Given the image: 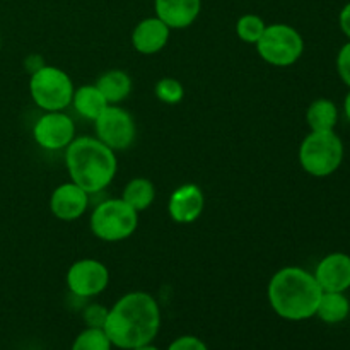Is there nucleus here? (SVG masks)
<instances>
[{"mask_svg": "<svg viewBox=\"0 0 350 350\" xmlns=\"http://www.w3.org/2000/svg\"><path fill=\"white\" fill-rule=\"evenodd\" d=\"M154 10L171 29H185L200 16L202 0H154Z\"/></svg>", "mask_w": 350, "mask_h": 350, "instance_id": "nucleus-15", "label": "nucleus"}, {"mask_svg": "<svg viewBox=\"0 0 350 350\" xmlns=\"http://www.w3.org/2000/svg\"><path fill=\"white\" fill-rule=\"evenodd\" d=\"M263 62L273 67H291L304 51V40L296 27L289 24H270L255 44Z\"/></svg>", "mask_w": 350, "mask_h": 350, "instance_id": "nucleus-7", "label": "nucleus"}, {"mask_svg": "<svg viewBox=\"0 0 350 350\" xmlns=\"http://www.w3.org/2000/svg\"><path fill=\"white\" fill-rule=\"evenodd\" d=\"M109 284V270L99 260L82 258L72 263L67 272V287L74 296L88 299L99 296Z\"/></svg>", "mask_w": 350, "mask_h": 350, "instance_id": "nucleus-9", "label": "nucleus"}, {"mask_svg": "<svg viewBox=\"0 0 350 350\" xmlns=\"http://www.w3.org/2000/svg\"><path fill=\"white\" fill-rule=\"evenodd\" d=\"M265 27L267 24L262 17L256 16V14H245L236 23V34L245 43L256 44L260 38H262Z\"/></svg>", "mask_w": 350, "mask_h": 350, "instance_id": "nucleus-21", "label": "nucleus"}, {"mask_svg": "<svg viewBox=\"0 0 350 350\" xmlns=\"http://www.w3.org/2000/svg\"><path fill=\"white\" fill-rule=\"evenodd\" d=\"M72 106H74L75 111H77L82 118L94 122V120L105 111L106 106H108V101H106L103 92L98 89V85L85 84L74 91V96H72Z\"/></svg>", "mask_w": 350, "mask_h": 350, "instance_id": "nucleus-16", "label": "nucleus"}, {"mask_svg": "<svg viewBox=\"0 0 350 350\" xmlns=\"http://www.w3.org/2000/svg\"><path fill=\"white\" fill-rule=\"evenodd\" d=\"M161 328V308L154 296L135 291L120 297L108 310L103 327L113 347L132 350L152 344Z\"/></svg>", "mask_w": 350, "mask_h": 350, "instance_id": "nucleus-1", "label": "nucleus"}, {"mask_svg": "<svg viewBox=\"0 0 350 350\" xmlns=\"http://www.w3.org/2000/svg\"><path fill=\"white\" fill-rule=\"evenodd\" d=\"M171 27L157 16L140 21L132 33V44L140 55H156L167 44Z\"/></svg>", "mask_w": 350, "mask_h": 350, "instance_id": "nucleus-14", "label": "nucleus"}, {"mask_svg": "<svg viewBox=\"0 0 350 350\" xmlns=\"http://www.w3.org/2000/svg\"><path fill=\"white\" fill-rule=\"evenodd\" d=\"M344 111H345V116H347V120L350 122V91L347 92V96H345L344 99Z\"/></svg>", "mask_w": 350, "mask_h": 350, "instance_id": "nucleus-28", "label": "nucleus"}, {"mask_svg": "<svg viewBox=\"0 0 350 350\" xmlns=\"http://www.w3.org/2000/svg\"><path fill=\"white\" fill-rule=\"evenodd\" d=\"M306 123L311 132H330L338 123V108L330 99H314L306 109Z\"/></svg>", "mask_w": 350, "mask_h": 350, "instance_id": "nucleus-18", "label": "nucleus"}, {"mask_svg": "<svg viewBox=\"0 0 350 350\" xmlns=\"http://www.w3.org/2000/svg\"><path fill=\"white\" fill-rule=\"evenodd\" d=\"M122 198L137 212H142L156 200V187L147 178H133L123 188Z\"/></svg>", "mask_w": 350, "mask_h": 350, "instance_id": "nucleus-20", "label": "nucleus"}, {"mask_svg": "<svg viewBox=\"0 0 350 350\" xmlns=\"http://www.w3.org/2000/svg\"><path fill=\"white\" fill-rule=\"evenodd\" d=\"M108 105H120L132 92V79L123 70H108L96 82Z\"/></svg>", "mask_w": 350, "mask_h": 350, "instance_id": "nucleus-17", "label": "nucleus"}, {"mask_svg": "<svg viewBox=\"0 0 350 350\" xmlns=\"http://www.w3.org/2000/svg\"><path fill=\"white\" fill-rule=\"evenodd\" d=\"M33 137L44 150L67 149L75 139V123L64 111H44L34 123Z\"/></svg>", "mask_w": 350, "mask_h": 350, "instance_id": "nucleus-10", "label": "nucleus"}, {"mask_svg": "<svg viewBox=\"0 0 350 350\" xmlns=\"http://www.w3.org/2000/svg\"><path fill=\"white\" fill-rule=\"evenodd\" d=\"M113 344L103 328H85L75 337L70 350H111Z\"/></svg>", "mask_w": 350, "mask_h": 350, "instance_id": "nucleus-22", "label": "nucleus"}, {"mask_svg": "<svg viewBox=\"0 0 350 350\" xmlns=\"http://www.w3.org/2000/svg\"><path fill=\"white\" fill-rule=\"evenodd\" d=\"M74 91L70 75L55 65H43L31 74L29 94L43 111H64L72 105Z\"/></svg>", "mask_w": 350, "mask_h": 350, "instance_id": "nucleus-5", "label": "nucleus"}, {"mask_svg": "<svg viewBox=\"0 0 350 350\" xmlns=\"http://www.w3.org/2000/svg\"><path fill=\"white\" fill-rule=\"evenodd\" d=\"M344 154V142L335 130L311 132L301 142L299 164L311 176L327 178L340 167Z\"/></svg>", "mask_w": 350, "mask_h": 350, "instance_id": "nucleus-4", "label": "nucleus"}, {"mask_svg": "<svg viewBox=\"0 0 350 350\" xmlns=\"http://www.w3.org/2000/svg\"><path fill=\"white\" fill-rule=\"evenodd\" d=\"M139 226V212L123 198H109L92 211L91 231L98 239L118 243L129 239Z\"/></svg>", "mask_w": 350, "mask_h": 350, "instance_id": "nucleus-6", "label": "nucleus"}, {"mask_svg": "<svg viewBox=\"0 0 350 350\" xmlns=\"http://www.w3.org/2000/svg\"><path fill=\"white\" fill-rule=\"evenodd\" d=\"M166 350H208L204 340H200L198 337L193 335H183V337H178L176 340H173L170 344V347Z\"/></svg>", "mask_w": 350, "mask_h": 350, "instance_id": "nucleus-26", "label": "nucleus"}, {"mask_svg": "<svg viewBox=\"0 0 350 350\" xmlns=\"http://www.w3.org/2000/svg\"><path fill=\"white\" fill-rule=\"evenodd\" d=\"M338 24H340L342 33L350 40V2L345 3L344 9L340 10V16H338Z\"/></svg>", "mask_w": 350, "mask_h": 350, "instance_id": "nucleus-27", "label": "nucleus"}, {"mask_svg": "<svg viewBox=\"0 0 350 350\" xmlns=\"http://www.w3.org/2000/svg\"><path fill=\"white\" fill-rule=\"evenodd\" d=\"M337 72L342 82L350 88V40L340 48L337 55Z\"/></svg>", "mask_w": 350, "mask_h": 350, "instance_id": "nucleus-25", "label": "nucleus"}, {"mask_svg": "<svg viewBox=\"0 0 350 350\" xmlns=\"http://www.w3.org/2000/svg\"><path fill=\"white\" fill-rule=\"evenodd\" d=\"M154 92H156V98L166 105H178L185 98L183 84L174 77H164L157 81Z\"/></svg>", "mask_w": 350, "mask_h": 350, "instance_id": "nucleus-23", "label": "nucleus"}, {"mask_svg": "<svg viewBox=\"0 0 350 350\" xmlns=\"http://www.w3.org/2000/svg\"><path fill=\"white\" fill-rule=\"evenodd\" d=\"M0 46H2V36H0Z\"/></svg>", "mask_w": 350, "mask_h": 350, "instance_id": "nucleus-30", "label": "nucleus"}, {"mask_svg": "<svg viewBox=\"0 0 350 350\" xmlns=\"http://www.w3.org/2000/svg\"><path fill=\"white\" fill-rule=\"evenodd\" d=\"M65 166L70 181L92 195L115 180L118 161L115 150L98 137H75L65 149Z\"/></svg>", "mask_w": 350, "mask_h": 350, "instance_id": "nucleus-3", "label": "nucleus"}, {"mask_svg": "<svg viewBox=\"0 0 350 350\" xmlns=\"http://www.w3.org/2000/svg\"><path fill=\"white\" fill-rule=\"evenodd\" d=\"M106 317H108V308L101 306V304H89L84 310V323L88 328H103L106 323Z\"/></svg>", "mask_w": 350, "mask_h": 350, "instance_id": "nucleus-24", "label": "nucleus"}, {"mask_svg": "<svg viewBox=\"0 0 350 350\" xmlns=\"http://www.w3.org/2000/svg\"><path fill=\"white\" fill-rule=\"evenodd\" d=\"M205 208V195L195 183H185L171 193L167 202L170 217L178 224H191L198 221Z\"/></svg>", "mask_w": 350, "mask_h": 350, "instance_id": "nucleus-13", "label": "nucleus"}, {"mask_svg": "<svg viewBox=\"0 0 350 350\" xmlns=\"http://www.w3.org/2000/svg\"><path fill=\"white\" fill-rule=\"evenodd\" d=\"M89 207V193L74 181L58 185L50 198V211L58 221L72 222L85 214Z\"/></svg>", "mask_w": 350, "mask_h": 350, "instance_id": "nucleus-11", "label": "nucleus"}, {"mask_svg": "<svg viewBox=\"0 0 350 350\" xmlns=\"http://www.w3.org/2000/svg\"><path fill=\"white\" fill-rule=\"evenodd\" d=\"M267 294L275 314L287 321H304L317 314L323 291L311 272L301 267H284L272 275Z\"/></svg>", "mask_w": 350, "mask_h": 350, "instance_id": "nucleus-2", "label": "nucleus"}, {"mask_svg": "<svg viewBox=\"0 0 350 350\" xmlns=\"http://www.w3.org/2000/svg\"><path fill=\"white\" fill-rule=\"evenodd\" d=\"M94 130L96 137L115 152L129 149L137 135L132 115L116 105L106 106L105 111L94 120Z\"/></svg>", "mask_w": 350, "mask_h": 350, "instance_id": "nucleus-8", "label": "nucleus"}, {"mask_svg": "<svg viewBox=\"0 0 350 350\" xmlns=\"http://www.w3.org/2000/svg\"><path fill=\"white\" fill-rule=\"evenodd\" d=\"M313 275L323 293H345L350 289V256L342 252L323 256Z\"/></svg>", "mask_w": 350, "mask_h": 350, "instance_id": "nucleus-12", "label": "nucleus"}, {"mask_svg": "<svg viewBox=\"0 0 350 350\" xmlns=\"http://www.w3.org/2000/svg\"><path fill=\"white\" fill-rule=\"evenodd\" d=\"M132 350H159L157 347H154L152 344H147V345H140V347H135Z\"/></svg>", "mask_w": 350, "mask_h": 350, "instance_id": "nucleus-29", "label": "nucleus"}, {"mask_svg": "<svg viewBox=\"0 0 350 350\" xmlns=\"http://www.w3.org/2000/svg\"><path fill=\"white\" fill-rule=\"evenodd\" d=\"M350 314V301L345 293H323L318 303L317 314L323 323L338 325Z\"/></svg>", "mask_w": 350, "mask_h": 350, "instance_id": "nucleus-19", "label": "nucleus"}]
</instances>
